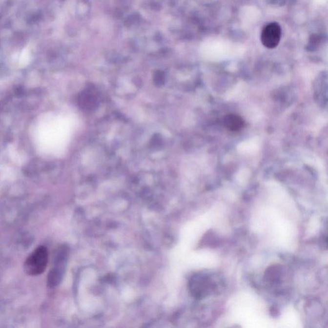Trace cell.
Wrapping results in <instances>:
<instances>
[{
	"label": "cell",
	"instance_id": "obj_1",
	"mask_svg": "<svg viewBox=\"0 0 328 328\" xmlns=\"http://www.w3.org/2000/svg\"><path fill=\"white\" fill-rule=\"evenodd\" d=\"M48 263V249L44 246H40L34 250L24 262V271L30 276L40 275L46 270Z\"/></svg>",
	"mask_w": 328,
	"mask_h": 328
},
{
	"label": "cell",
	"instance_id": "obj_2",
	"mask_svg": "<svg viewBox=\"0 0 328 328\" xmlns=\"http://www.w3.org/2000/svg\"><path fill=\"white\" fill-rule=\"evenodd\" d=\"M67 253L65 249L59 251L55 258L54 266L51 268L48 274V285L53 288L60 284L62 278L65 262H66Z\"/></svg>",
	"mask_w": 328,
	"mask_h": 328
},
{
	"label": "cell",
	"instance_id": "obj_3",
	"mask_svg": "<svg viewBox=\"0 0 328 328\" xmlns=\"http://www.w3.org/2000/svg\"><path fill=\"white\" fill-rule=\"evenodd\" d=\"M282 37V29L277 22L268 24L262 30L261 41L264 46L269 49L278 46Z\"/></svg>",
	"mask_w": 328,
	"mask_h": 328
},
{
	"label": "cell",
	"instance_id": "obj_4",
	"mask_svg": "<svg viewBox=\"0 0 328 328\" xmlns=\"http://www.w3.org/2000/svg\"><path fill=\"white\" fill-rule=\"evenodd\" d=\"M223 124L227 130L231 132H238L245 126V122L241 116L235 114L226 115L223 120Z\"/></svg>",
	"mask_w": 328,
	"mask_h": 328
}]
</instances>
